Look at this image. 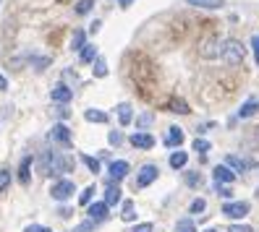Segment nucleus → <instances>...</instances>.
Here are the masks:
<instances>
[{"label":"nucleus","instance_id":"obj_1","mask_svg":"<svg viewBox=\"0 0 259 232\" xmlns=\"http://www.w3.org/2000/svg\"><path fill=\"white\" fill-rule=\"evenodd\" d=\"M220 57H223L225 66H241L243 57H246V50H243V44L238 39H228V42H223Z\"/></svg>","mask_w":259,"mask_h":232},{"label":"nucleus","instance_id":"obj_2","mask_svg":"<svg viewBox=\"0 0 259 232\" xmlns=\"http://www.w3.org/2000/svg\"><path fill=\"white\" fill-rule=\"evenodd\" d=\"M223 214L228 216V219H243V216L249 214V204L246 201H228V204L223 206Z\"/></svg>","mask_w":259,"mask_h":232},{"label":"nucleus","instance_id":"obj_3","mask_svg":"<svg viewBox=\"0 0 259 232\" xmlns=\"http://www.w3.org/2000/svg\"><path fill=\"white\" fill-rule=\"evenodd\" d=\"M73 191H76V185H73L71 180H58L53 188H50V196H53L55 201H68V198L73 196Z\"/></svg>","mask_w":259,"mask_h":232},{"label":"nucleus","instance_id":"obj_4","mask_svg":"<svg viewBox=\"0 0 259 232\" xmlns=\"http://www.w3.org/2000/svg\"><path fill=\"white\" fill-rule=\"evenodd\" d=\"M157 180V167L155 164H144L139 169V175H136V188H147V185H152Z\"/></svg>","mask_w":259,"mask_h":232},{"label":"nucleus","instance_id":"obj_5","mask_svg":"<svg viewBox=\"0 0 259 232\" xmlns=\"http://www.w3.org/2000/svg\"><path fill=\"white\" fill-rule=\"evenodd\" d=\"M128 162L126 159H115V162H110V167H108V178H110V183H118V180H123L126 175H128Z\"/></svg>","mask_w":259,"mask_h":232},{"label":"nucleus","instance_id":"obj_6","mask_svg":"<svg viewBox=\"0 0 259 232\" xmlns=\"http://www.w3.org/2000/svg\"><path fill=\"white\" fill-rule=\"evenodd\" d=\"M212 178H215V183L218 185H233V180H236V172L228 164H218L215 169H212Z\"/></svg>","mask_w":259,"mask_h":232},{"label":"nucleus","instance_id":"obj_7","mask_svg":"<svg viewBox=\"0 0 259 232\" xmlns=\"http://www.w3.org/2000/svg\"><path fill=\"white\" fill-rule=\"evenodd\" d=\"M53 141L60 144L63 149H71V131H68V126L55 123V126H53Z\"/></svg>","mask_w":259,"mask_h":232},{"label":"nucleus","instance_id":"obj_8","mask_svg":"<svg viewBox=\"0 0 259 232\" xmlns=\"http://www.w3.org/2000/svg\"><path fill=\"white\" fill-rule=\"evenodd\" d=\"M53 157H55V151L53 149H42V157H39V162H37V172L42 175V178H50L53 175Z\"/></svg>","mask_w":259,"mask_h":232},{"label":"nucleus","instance_id":"obj_9","mask_svg":"<svg viewBox=\"0 0 259 232\" xmlns=\"http://www.w3.org/2000/svg\"><path fill=\"white\" fill-rule=\"evenodd\" d=\"M73 169V159L68 154H55L53 157V175H63V172H71Z\"/></svg>","mask_w":259,"mask_h":232},{"label":"nucleus","instance_id":"obj_10","mask_svg":"<svg viewBox=\"0 0 259 232\" xmlns=\"http://www.w3.org/2000/svg\"><path fill=\"white\" fill-rule=\"evenodd\" d=\"M220 50H223V44H218V39H212V37L199 44V55L202 57H209V60L212 57H220Z\"/></svg>","mask_w":259,"mask_h":232},{"label":"nucleus","instance_id":"obj_11","mask_svg":"<svg viewBox=\"0 0 259 232\" xmlns=\"http://www.w3.org/2000/svg\"><path fill=\"white\" fill-rule=\"evenodd\" d=\"M50 97H53L55 104H68V102L73 99V91H71L66 84H58V86L50 91Z\"/></svg>","mask_w":259,"mask_h":232},{"label":"nucleus","instance_id":"obj_12","mask_svg":"<svg viewBox=\"0 0 259 232\" xmlns=\"http://www.w3.org/2000/svg\"><path fill=\"white\" fill-rule=\"evenodd\" d=\"M128 141H131V146H136V149H152V146H155V136L139 131V133H134Z\"/></svg>","mask_w":259,"mask_h":232},{"label":"nucleus","instance_id":"obj_13","mask_svg":"<svg viewBox=\"0 0 259 232\" xmlns=\"http://www.w3.org/2000/svg\"><path fill=\"white\" fill-rule=\"evenodd\" d=\"M108 204L105 201H97V204H89L87 206V214H89V219H95V222H100V219H108Z\"/></svg>","mask_w":259,"mask_h":232},{"label":"nucleus","instance_id":"obj_14","mask_svg":"<svg viewBox=\"0 0 259 232\" xmlns=\"http://www.w3.org/2000/svg\"><path fill=\"white\" fill-rule=\"evenodd\" d=\"M181 144H184V131H181L178 126H170V131L165 133V146L176 149V146H181Z\"/></svg>","mask_w":259,"mask_h":232},{"label":"nucleus","instance_id":"obj_15","mask_svg":"<svg viewBox=\"0 0 259 232\" xmlns=\"http://www.w3.org/2000/svg\"><path fill=\"white\" fill-rule=\"evenodd\" d=\"M225 164H228V167H233V172H246V169L251 167L249 159L236 157V154H228V157H225Z\"/></svg>","mask_w":259,"mask_h":232},{"label":"nucleus","instance_id":"obj_16","mask_svg":"<svg viewBox=\"0 0 259 232\" xmlns=\"http://www.w3.org/2000/svg\"><path fill=\"white\" fill-rule=\"evenodd\" d=\"M118 201H120V188H118L115 183H110L108 188H105V204H108V206H115Z\"/></svg>","mask_w":259,"mask_h":232},{"label":"nucleus","instance_id":"obj_17","mask_svg":"<svg viewBox=\"0 0 259 232\" xmlns=\"http://www.w3.org/2000/svg\"><path fill=\"white\" fill-rule=\"evenodd\" d=\"M32 157H24L21 159V167H19V180L24 183V185H29V180H32V172H29V167H32Z\"/></svg>","mask_w":259,"mask_h":232},{"label":"nucleus","instance_id":"obj_18","mask_svg":"<svg viewBox=\"0 0 259 232\" xmlns=\"http://www.w3.org/2000/svg\"><path fill=\"white\" fill-rule=\"evenodd\" d=\"M118 120H120V126H123V128L134 120V110H131V104H118Z\"/></svg>","mask_w":259,"mask_h":232},{"label":"nucleus","instance_id":"obj_19","mask_svg":"<svg viewBox=\"0 0 259 232\" xmlns=\"http://www.w3.org/2000/svg\"><path fill=\"white\" fill-rule=\"evenodd\" d=\"M189 6H196V8H209V11H218V8H223L225 3L223 0H186Z\"/></svg>","mask_w":259,"mask_h":232},{"label":"nucleus","instance_id":"obj_20","mask_svg":"<svg viewBox=\"0 0 259 232\" xmlns=\"http://www.w3.org/2000/svg\"><path fill=\"white\" fill-rule=\"evenodd\" d=\"M84 44H87V32H84V29L73 32V37H71V50L81 52V50H84Z\"/></svg>","mask_w":259,"mask_h":232},{"label":"nucleus","instance_id":"obj_21","mask_svg":"<svg viewBox=\"0 0 259 232\" xmlns=\"http://www.w3.org/2000/svg\"><path fill=\"white\" fill-rule=\"evenodd\" d=\"M256 110H259V102L256 99H246L243 107L238 110V118H251V115H256Z\"/></svg>","mask_w":259,"mask_h":232},{"label":"nucleus","instance_id":"obj_22","mask_svg":"<svg viewBox=\"0 0 259 232\" xmlns=\"http://www.w3.org/2000/svg\"><path fill=\"white\" fill-rule=\"evenodd\" d=\"M79 57H81L84 66L87 63H95V60H97V47H95V44H84V50L79 52Z\"/></svg>","mask_w":259,"mask_h":232},{"label":"nucleus","instance_id":"obj_23","mask_svg":"<svg viewBox=\"0 0 259 232\" xmlns=\"http://www.w3.org/2000/svg\"><path fill=\"white\" fill-rule=\"evenodd\" d=\"M186 162H189V154H186V151H173V154H170V167H173V169L186 167Z\"/></svg>","mask_w":259,"mask_h":232},{"label":"nucleus","instance_id":"obj_24","mask_svg":"<svg viewBox=\"0 0 259 232\" xmlns=\"http://www.w3.org/2000/svg\"><path fill=\"white\" fill-rule=\"evenodd\" d=\"M84 120H89V123H108V112H102V110H87L84 112Z\"/></svg>","mask_w":259,"mask_h":232},{"label":"nucleus","instance_id":"obj_25","mask_svg":"<svg viewBox=\"0 0 259 232\" xmlns=\"http://www.w3.org/2000/svg\"><path fill=\"white\" fill-rule=\"evenodd\" d=\"M95 68V79H105V76H108V63H105V57H100L97 55V60H95V63H92Z\"/></svg>","mask_w":259,"mask_h":232},{"label":"nucleus","instance_id":"obj_26","mask_svg":"<svg viewBox=\"0 0 259 232\" xmlns=\"http://www.w3.org/2000/svg\"><path fill=\"white\" fill-rule=\"evenodd\" d=\"M170 110L178 112V115H189V112H191V107H189L184 99H173V102H170Z\"/></svg>","mask_w":259,"mask_h":232},{"label":"nucleus","instance_id":"obj_27","mask_svg":"<svg viewBox=\"0 0 259 232\" xmlns=\"http://www.w3.org/2000/svg\"><path fill=\"white\" fill-rule=\"evenodd\" d=\"M176 232H196V224L186 216V219H178L176 222Z\"/></svg>","mask_w":259,"mask_h":232},{"label":"nucleus","instance_id":"obj_28","mask_svg":"<svg viewBox=\"0 0 259 232\" xmlns=\"http://www.w3.org/2000/svg\"><path fill=\"white\" fill-rule=\"evenodd\" d=\"M81 162L89 167V172H100V159H95V157H89V154H81Z\"/></svg>","mask_w":259,"mask_h":232},{"label":"nucleus","instance_id":"obj_29","mask_svg":"<svg viewBox=\"0 0 259 232\" xmlns=\"http://www.w3.org/2000/svg\"><path fill=\"white\" fill-rule=\"evenodd\" d=\"M92 196H95V185H89V188H84V191H81L79 204H81V206H89V204H92Z\"/></svg>","mask_w":259,"mask_h":232},{"label":"nucleus","instance_id":"obj_30","mask_svg":"<svg viewBox=\"0 0 259 232\" xmlns=\"http://www.w3.org/2000/svg\"><path fill=\"white\" fill-rule=\"evenodd\" d=\"M120 216H123V222H134L136 219V211H134L131 201H126V204H123V214H120Z\"/></svg>","mask_w":259,"mask_h":232},{"label":"nucleus","instance_id":"obj_31","mask_svg":"<svg viewBox=\"0 0 259 232\" xmlns=\"http://www.w3.org/2000/svg\"><path fill=\"white\" fill-rule=\"evenodd\" d=\"M204 209H207V201H204V198H194V201H191V206H189L191 214H202Z\"/></svg>","mask_w":259,"mask_h":232},{"label":"nucleus","instance_id":"obj_32","mask_svg":"<svg viewBox=\"0 0 259 232\" xmlns=\"http://www.w3.org/2000/svg\"><path fill=\"white\" fill-rule=\"evenodd\" d=\"M95 8V0H79V6H76V13L79 16H84V13H89Z\"/></svg>","mask_w":259,"mask_h":232},{"label":"nucleus","instance_id":"obj_33","mask_svg":"<svg viewBox=\"0 0 259 232\" xmlns=\"http://www.w3.org/2000/svg\"><path fill=\"white\" fill-rule=\"evenodd\" d=\"M152 120H155V115H152V112L139 115V118H136V128H147V126H152Z\"/></svg>","mask_w":259,"mask_h":232},{"label":"nucleus","instance_id":"obj_34","mask_svg":"<svg viewBox=\"0 0 259 232\" xmlns=\"http://www.w3.org/2000/svg\"><path fill=\"white\" fill-rule=\"evenodd\" d=\"M8 185H11V172L6 167H0V191H8Z\"/></svg>","mask_w":259,"mask_h":232},{"label":"nucleus","instance_id":"obj_35","mask_svg":"<svg viewBox=\"0 0 259 232\" xmlns=\"http://www.w3.org/2000/svg\"><path fill=\"white\" fill-rule=\"evenodd\" d=\"M194 149H196V154H207L212 146H209V141H204V138H196V141H194Z\"/></svg>","mask_w":259,"mask_h":232},{"label":"nucleus","instance_id":"obj_36","mask_svg":"<svg viewBox=\"0 0 259 232\" xmlns=\"http://www.w3.org/2000/svg\"><path fill=\"white\" fill-rule=\"evenodd\" d=\"M92 229H95V219H89V222H81L73 232H92Z\"/></svg>","mask_w":259,"mask_h":232},{"label":"nucleus","instance_id":"obj_37","mask_svg":"<svg viewBox=\"0 0 259 232\" xmlns=\"http://www.w3.org/2000/svg\"><path fill=\"white\" fill-rule=\"evenodd\" d=\"M218 193H220L223 198H228V201L233 198V191H231V185H218Z\"/></svg>","mask_w":259,"mask_h":232},{"label":"nucleus","instance_id":"obj_38","mask_svg":"<svg viewBox=\"0 0 259 232\" xmlns=\"http://www.w3.org/2000/svg\"><path fill=\"white\" fill-rule=\"evenodd\" d=\"M48 66H50V57H37L34 60V71H45Z\"/></svg>","mask_w":259,"mask_h":232},{"label":"nucleus","instance_id":"obj_39","mask_svg":"<svg viewBox=\"0 0 259 232\" xmlns=\"http://www.w3.org/2000/svg\"><path fill=\"white\" fill-rule=\"evenodd\" d=\"M55 115H58V118H63V120H66V118L71 115V110H68V107H66V104H58V107H55Z\"/></svg>","mask_w":259,"mask_h":232},{"label":"nucleus","instance_id":"obj_40","mask_svg":"<svg viewBox=\"0 0 259 232\" xmlns=\"http://www.w3.org/2000/svg\"><path fill=\"white\" fill-rule=\"evenodd\" d=\"M24 232H53L50 227H45V224H29Z\"/></svg>","mask_w":259,"mask_h":232},{"label":"nucleus","instance_id":"obj_41","mask_svg":"<svg viewBox=\"0 0 259 232\" xmlns=\"http://www.w3.org/2000/svg\"><path fill=\"white\" fill-rule=\"evenodd\" d=\"M152 229H155V227H152V222H142V224H136L131 232H152Z\"/></svg>","mask_w":259,"mask_h":232},{"label":"nucleus","instance_id":"obj_42","mask_svg":"<svg viewBox=\"0 0 259 232\" xmlns=\"http://www.w3.org/2000/svg\"><path fill=\"white\" fill-rule=\"evenodd\" d=\"M120 141H123V133H120V131H113V133H110V144L118 146Z\"/></svg>","mask_w":259,"mask_h":232},{"label":"nucleus","instance_id":"obj_43","mask_svg":"<svg viewBox=\"0 0 259 232\" xmlns=\"http://www.w3.org/2000/svg\"><path fill=\"white\" fill-rule=\"evenodd\" d=\"M228 232H254V229H251L249 224H233V227L228 229Z\"/></svg>","mask_w":259,"mask_h":232},{"label":"nucleus","instance_id":"obj_44","mask_svg":"<svg viewBox=\"0 0 259 232\" xmlns=\"http://www.w3.org/2000/svg\"><path fill=\"white\" fill-rule=\"evenodd\" d=\"M186 183H189V185H199V183H202V175H196V172H191V175L186 178Z\"/></svg>","mask_w":259,"mask_h":232},{"label":"nucleus","instance_id":"obj_45","mask_svg":"<svg viewBox=\"0 0 259 232\" xmlns=\"http://www.w3.org/2000/svg\"><path fill=\"white\" fill-rule=\"evenodd\" d=\"M251 44H254V55H256V63H259V34L251 39Z\"/></svg>","mask_w":259,"mask_h":232},{"label":"nucleus","instance_id":"obj_46","mask_svg":"<svg viewBox=\"0 0 259 232\" xmlns=\"http://www.w3.org/2000/svg\"><path fill=\"white\" fill-rule=\"evenodd\" d=\"M209 128H212V123H202V126H199V128H196V133H207Z\"/></svg>","mask_w":259,"mask_h":232},{"label":"nucleus","instance_id":"obj_47","mask_svg":"<svg viewBox=\"0 0 259 232\" xmlns=\"http://www.w3.org/2000/svg\"><path fill=\"white\" fill-rule=\"evenodd\" d=\"M8 89V81H6V76H0V91H6Z\"/></svg>","mask_w":259,"mask_h":232},{"label":"nucleus","instance_id":"obj_48","mask_svg":"<svg viewBox=\"0 0 259 232\" xmlns=\"http://www.w3.org/2000/svg\"><path fill=\"white\" fill-rule=\"evenodd\" d=\"M118 3H120V6H123V8H128V6L134 3V0H118Z\"/></svg>","mask_w":259,"mask_h":232},{"label":"nucleus","instance_id":"obj_49","mask_svg":"<svg viewBox=\"0 0 259 232\" xmlns=\"http://www.w3.org/2000/svg\"><path fill=\"white\" fill-rule=\"evenodd\" d=\"M204 232H218V229H204Z\"/></svg>","mask_w":259,"mask_h":232},{"label":"nucleus","instance_id":"obj_50","mask_svg":"<svg viewBox=\"0 0 259 232\" xmlns=\"http://www.w3.org/2000/svg\"><path fill=\"white\" fill-rule=\"evenodd\" d=\"M256 136H259V131H256Z\"/></svg>","mask_w":259,"mask_h":232}]
</instances>
